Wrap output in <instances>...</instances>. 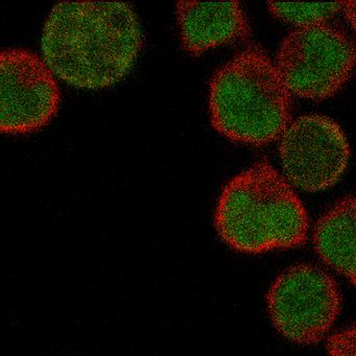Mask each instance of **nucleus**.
<instances>
[{
  "mask_svg": "<svg viewBox=\"0 0 356 356\" xmlns=\"http://www.w3.org/2000/svg\"><path fill=\"white\" fill-rule=\"evenodd\" d=\"M268 308L273 324L283 337L310 345L330 330L339 316L341 295L326 272L310 264H297L273 283Z\"/></svg>",
  "mask_w": 356,
  "mask_h": 356,
  "instance_id": "obj_5",
  "label": "nucleus"
},
{
  "mask_svg": "<svg viewBox=\"0 0 356 356\" xmlns=\"http://www.w3.org/2000/svg\"><path fill=\"white\" fill-rule=\"evenodd\" d=\"M343 3H270L268 11L277 19L297 29L329 24V20L343 11Z\"/></svg>",
  "mask_w": 356,
  "mask_h": 356,
  "instance_id": "obj_10",
  "label": "nucleus"
},
{
  "mask_svg": "<svg viewBox=\"0 0 356 356\" xmlns=\"http://www.w3.org/2000/svg\"><path fill=\"white\" fill-rule=\"evenodd\" d=\"M329 356H356V326L335 333L327 341Z\"/></svg>",
  "mask_w": 356,
  "mask_h": 356,
  "instance_id": "obj_11",
  "label": "nucleus"
},
{
  "mask_svg": "<svg viewBox=\"0 0 356 356\" xmlns=\"http://www.w3.org/2000/svg\"><path fill=\"white\" fill-rule=\"evenodd\" d=\"M143 44L140 22L129 3H60L45 22L41 58L68 86L103 90L130 74Z\"/></svg>",
  "mask_w": 356,
  "mask_h": 356,
  "instance_id": "obj_1",
  "label": "nucleus"
},
{
  "mask_svg": "<svg viewBox=\"0 0 356 356\" xmlns=\"http://www.w3.org/2000/svg\"><path fill=\"white\" fill-rule=\"evenodd\" d=\"M214 224L220 238L243 253L297 247L308 234L303 204L284 176L266 162L254 164L227 183Z\"/></svg>",
  "mask_w": 356,
  "mask_h": 356,
  "instance_id": "obj_2",
  "label": "nucleus"
},
{
  "mask_svg": "<svg viewBox=\"0 0 356 356\" xmlns=\"http://www.w3.org/2000/svg\"><path fill=\"white\" fill-rule=\"evenodd\" d=\"M279 156L289 184L318 193L330 188L343 176L350 147L337 122L310 114L289 124L280 137Z\"/></svg>",
  "mask_w": 356,
  "mask_h": 356,
  "instance_id": "obj_6",
  "label": "nucleus"
},
{
  "mask_svg": "<svg viewBox=\"0 0 356 356\" xmlns=\"http://www.w3.org/2000/svg\"><path fill=\"white\" fill-rule=\"evenodd\" d=\"M314 243L321 259L356 285V195L341 200L320 218Z\"/></svg>",
  "mask_w": 356,
  "mask_h": 356,
  "instance_id": "obj_9",
  "label": "nucleus"
},
{
  "mask_svg": "<svg viewBox=\"0 0 356 356\" xmlns=\"http://www.w3.org/2000/svg\"><path fill=\"white\" fill-rule=\"evenodd\" d=\"M3 134L26 135L49 124L58 113L61 95L57 78L42 58L22 49H6L0 59Z\"/></svg>",
  "mask_w": 356,
  "mask_h": 356,
  "instance_id": "obj_7",
  "label": "nucleus"
},
{
  "mask_svg": "<svg viewBox=\"0 0 356 356\" xmlns=\"http://www.w3.org/2000/svg\"><path fill=\"white\" fill-rule=\"evenodd\" d=\"M211 124L220 134L243 145H268L291 124V93L276 64L261 49L237 54L212 76Z\"/></svg>",
  "mask_w": 356,
  "mask_h": 356,
  "instance_id": "obj_3",
  "label": "nucleus"
},
{
  "mask_svg": "<svg viewBox=\"0 0 356 356\" xmlns=\"http://www.w3.org/2000/svg\"><path fill=\"white\" fill-rule=\"evenodd\" d=\"M343 16L350 28L356 33V3H343Z\"/></svg>",
  "mask_w": 356,
  "mask_h": 356,
  "instance_id": "obj_12",
  "label": "nucleus"
},
{
  "mask_svg": "<svg viewBox=\"0 0 356 356\" xmlns=\"http://www.w3.org/2000/svg\"><path fill=\"white\" fill-rule=\"evenodd\" d=\"M275 64L291 95L323 101L356 72V43L330 24L296 29L281 43Z\"/></svg>",
  "mask_w": 356,
  "mask_h": 356,
  "instance_id": "obj_4",
  "label": "nucleus"
},
{
  "mask_svg": "<svg viewBox=\"0 0 356 356\" xmlns=\"http://www.w3.org/2000/svg\"><path fill=\"white\" fill-rule=\"evenodd\" d=\"M177 22L183 47L193 57L245 40L250 29L238 3H176Z\"/></svg>",
  "mask_w": 356,
  "mask_h": 356,
  "instance_id": "obj_8",
  "label": "nucleus"
}]
</instances>
